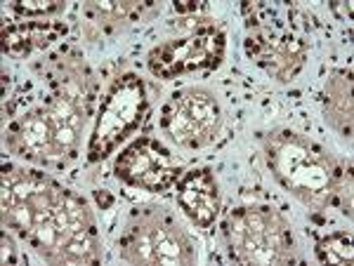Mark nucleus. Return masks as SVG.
Instances as JSON below:
<instances>
[{
    "label": "nucleus",
    "instance_id": "obj_5",
    "mask_svg": "<svg viewBox=\"0 0 354 266\" xmlns=\"http://www.w3.org/2000/svg\"><path fill=\"white\" fill-rule=\"evenodd\" d=\"M123 262L140 266H189L196 252L189 236L161 207H142L130 214L118 238Z\"/></svg>",
    "mask_w": 354,
    "mask_h": 266
},
{
    "label": "nucleus",
    "instance_id": "obj_4",
    "mask_svg": "<svg viewBox=\"0 0 354 266\" xmlns=\"http://www.w3.org/2000/svg\"><path fill=\"white\" fill-rule=\"evenodd\" d=\"M222 234L230 257L239 264L277 266L295 262L290 226L274 207L241 205L225 219Z\"/></svg>",
    "mask_w": 354,
    "mask_h": 266
},
{
    "label": "nucleus",
    "instance_id": "obj_2",
    "mask_svg": "<svg viewBox=\"0 0 354 266\" xmlns=\"http://www.w3.org/2000/svg\"><path fill=\"white\" fill-rule=\"evenodd\" d=\"M48 97L15 116L5 130L12 154L41 167L64 170L78 156L83 125L93 113V73L78 54L55 57Z\"/></svg>",
    "mask_w": 354,
    "mask_h": 266
},
{
    "label": "nucleus",
    "instance_id": "obj_9",
    "mask_svg": "<svg viewBox=\"0 0 354 266\" xmlns=\"http://www.w3.org/2000/svg\"><path fill=\"white\" fill-rule=\"evenodd\" d=\"M116 177L135 189L161 194L180 177V163L158 139L140 137L128 144L113 165Z\"/></svg>",
    "mask_w": 354,
    "mask_h": 266
},
{
    "label": "nucleus",
    "instance_id": "obj_18",
    "mask_svg": "<svg viewBox=\"0 0 354 266\" xmlns=\"http://www.w3.org/2000/svg\"><path fill=\"white\" fill-rule=\"evenodd\" d=\"M175 10L180 14H198L203 10V3H194V0H177Z\"/></svg>",
    "mask_w": 354,
    "mask_h": 266
},
{
    "label": "nucleus",
    "instance_id": "obj_1",
    "mask_svg": "<svg viewBox=\"0 0 354 266\" xmlns=\"http://www.w3.org/2000/svg\"><path fill=\"white\" fill-rule=\"evenodd\" d=\"M3 224L50 264H100L102 247L83 198L36 170L5 167Z\"/></svg>",
    "mask_w": 354,
    "mask_h": 266
},
{
    "label": "nucleus",
    "instance_id": "obj_13",
    "mask_svg": "<svg viewBox=\"0 0 354 266\" xmlns=\"http://www.w3.org/2000/svg\"><path fill=\"white\" fill-rule=\"evenodd\" d=\"M153 3H137V0H123V3H113V0H90L83 5L81 14L85 24L95 26L102 33H113L116 28L125 24H133L153 12Z\"/></svg>",
    "mask_w": 354,
    "mask_h": 266
},
{
    "label": "nucleus",
    "instance_id": "obj_17",
    "mask_svg": "<svg viewBox=\"0 0 354 266\" xmlns=\"http://www.w3.org/2000/svg\"><path fill=\"white\" fill-rule=\"evenodd\" d=\"M0 259H3V264H17L19 262V257H17V247H15V243L12 238L8 236V231H3L0 234Z\"/></svg>",
    "mask_w": 354,
    "mask_h": 266
},
{
    "label": "nucleus",
    "instance_id": "obj_11",
    "mask_svg": "<svg viewBox=\"0 0 354 266\" xmlns=\"http://www.w3.org/2000/svg\"><path fill=\"white\" fill-rule=\"evenodd\" d=\"M177 203L196 226L208 229L220 214V186L208 167H194L177 184Z\"/></svg>",
    "mask_w": 354,
    "mask_h": 266
},
{
    "label": "nucleus",
    "instance_id": "obj_14",
    "mask_svg": "<svg viewBox=\"0 0 354 266\" xmlns=\"http://www.w3.org/2000/svg\"><path fill=\"white\" fill-rule=\"evenodd\" d=\"M324 113L326 123L342 137L352 139V73L333 71L324 85Z\"/></svg>",
    "mask_w": 354,
    "mask_h": 266
},
{
    "label": "nucleus",
    "instance_id": "obj_10",
    "mask_svg": "<svg viewBox=\"0 0 354 266\" xmlns=\"http://www.w3.org/2000/svg\"><path fill=\"white\" fill-rule=\"evenodd\" d=\"M245 52L267 76L279 83L293 81L305 66L307 43L293 31L281 26H267L258 21H248V41Z\"/></svg>",
    "mask_w": 354,
    "mask_h": 266
},
{
    "label": "nucleus",
    "instance_id": "obj_12",
    "mask_svg": "<svg viewBox=\"0 0 354 266\" xmlns=\"http://www.w3.org/2000/svg\"><path fill=\"white\" fill-rule=\"evenodd\" d=\"M62 33H66V28L55 21H12L3 26V52L15 59H24L59 41Z\"/></svg>",
    "mask_w": 354,
    "mask_h": 266
},
{
    "label": "nucleus",
    "instance_id": "obj_8",
    "mask_svg": "<svg viewBox=\"0 0 354 266\" xmlns=\"http://www.w3.org/2000/svg\"><path fill=\"white\" fill-rule=\"evenodd\" d=\"M222 125L220 101L208 88H182L163 104L161 130L182 149H203L213 144Z\"/></svg>",
    "mask_w": 354,
    "mask_h": 266
},
{
    "label": "nucleus",
    "instance_id": "obj_19",
    "mask_svg": "<svg viewBox=\"0 0 354 266\" xmlns=\"http://www.w3.org/2000/svg\"><path fill=\"white\" fill-rule=\"evenodd\" d=\"M330 8H333V12L340 17V19L350 21L352 19V3H342V0H335V3H330Z\"/></svg>",
    "mask_w": 354,
    "mask_h": 266
},
{
    "label": "nucleus",
    "instance_id": "obj_15",
    "mask_svg": "<svg viewBox=\"0 0 354 266\" xmlns=\"http://www.w3.org/2000/svg\"><path fill=\"white\" fill-rule=\"evenodd\" d=\"M317 259L322 264H352L354 259V247H352V236L350 231H333V234L324 236L317 243Z\"/></svg>",
    "mask_w": 354,
    "mask_h": 266
},
{
    "label": "nucleus",
    "instance_id": "obj_6",
    "mask_svg": "<svg viewBox=\"0 0 354 266\" xmlns=\"http://www.w3.org/2000/svg\"><path fill=\"white\" fill-rule=\"evenodd\" d=\"M147 109H149V99H147L145 83L135 73L116 78L97 113V123L88 144V161L97 163L111 156L118 144L140 127Z\"/></svg>",
    "mask_w": 354,
    "mask_h": 266
},
{
    "label": "nucleus",
    "instance_id": "obj_7",
    "mask_svg": "<svg viewBox=\"0 0 354 266\" xmlns=\"http://www.w3.org/2000/svg\"><path fill=\"white\" fill-rule=\"evenodd\" d=\"M225 54V33L213 19H198L189 24L185 36L170 38L149 52V71L170 81L194 71L218 69Z\"/></svg>",
    "mask_w": 354,
    "mask_h": 266
},
{
    "label": "nucleus",
    "instance_id": "obj_3",
    "mask_svg": "<svg viewBox=\"0 0 354 266\" xmlns=\"http://www.w3.org/2000/svg\"><path fill=\"white\" fill-rule=\"evenodd\" d=\"M265 161L274 179L314 212L338 205L345 196V174L333 156L314 139L288 127L262 137Z\"/></svg>",
    "mask_w": 354,
    "mask_h": 266
},
{
    "label": "nucleus",
    "instance_id": "obj_16",
    "mask_svg": "<svg viewBox=\"0 0 354 266\" xmlns=\"http://www.w3.org/2000/svg\"><path fill=\"white\" fill-rule=\"evenodd\" d=\"M5 10L21 19H38V17L45 19V17L59 14L64 10V3L62 0H12L5 5Z\"/></svg>",
    "mask_w": 354,
    "mask_h": 266
}]
</instances>
